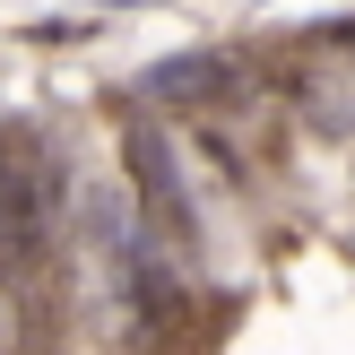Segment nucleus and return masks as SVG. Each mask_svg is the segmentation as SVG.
Returning <instances> with one entry per match:
<instances>
[{
  "label": "nucleus",
  "instance_id": "nucleus-1",
  "mask_svg": "<svg viewBox=\"0 0 355 355\" xmlns=\"http://www.w3.org/2000/svg\"><path fill=\"white\" fill-rule=\"evenodd\" d=\"M52 243H61V191H52L44 139L0 130V355H35L52 295Z\"/></svg>",
  "mask_w": 355,
  "mask_h": 355
}]
</instances>
